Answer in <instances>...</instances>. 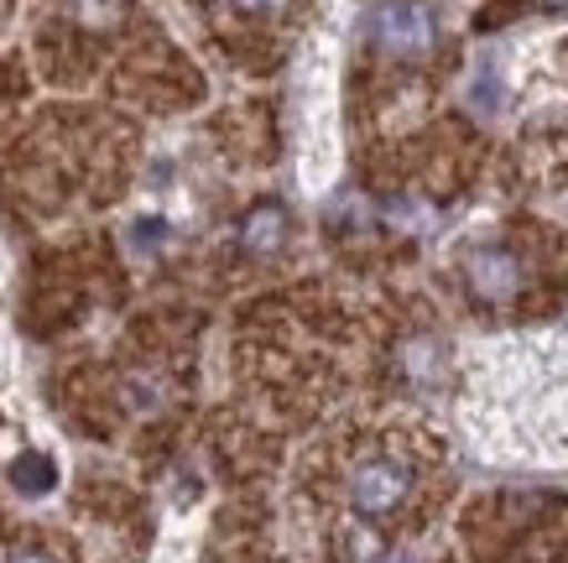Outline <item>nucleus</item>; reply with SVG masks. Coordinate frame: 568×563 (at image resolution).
Instances as JSON below:
<instances>
[{
    "label": "nucleus",
    "instance_id": "obj_1",
    "mask_svg": "<svg viewBox=\"0 0 568 563\" xmlns=\"http://www.w3.org/2000/svg\"><path fill=\"white\" fill-rule=\"evenodd\" d=\"M371 42H376L386 58H396V63L428 58L433 42H438L433 11L423 0H381L376 11H371Z\"/></svg>",
    "mask_w": 568,
    "mask_h": 563
},
{
    "label": "nucleus",
    "instance_id": "obj_2",
    "mask_svg": "<svg viewBox=\"0 0 568 563\" xmlns=\"http://www.w3.org/2000/svg\"><path fill=\"white\" fill-rule=\"evenodd\" d=\"M413 491V470L402 460H361L349 470V501L361 516H392Z\"/></svg>",
    "mask_w": 568,
    "mask_h": 563
},
{
    "label": "nucleus",
    "instance_id": "obj_3",
    "mask_svg": "<svg viewBox=\"0 0 568 563\" xmlns=\"http://www.w3.org/2000/svg\"><path fill=\"white\" fill-rule=\"evenodd\" d=\"M465 277H469V288H475V298L506 303L521 288V261L511 251H500V245H485V251H469Z\"/></svg>",
    "mask_w": 568,
    "mask_h": 563
},
{
    "label": "nucleus",
    "instance_id": "obj_4",
    "mask_svg": "<svg viewBox=\"0 0 568 563\" xmlns=\"http://www.w3.org/2000/svg\"><path fill=\"white\" fill-rule=\"evenodd\" d=\"M282 240H287V209L282 204H256L241 220V245L251 257H272Z\"/></svg>",
    "mask_w": 568,
    "mask_h": 563
},
{
    "label": "nucleus",
    "instance_id": "obj_5",
    "mask_svg": "<svg viewBox=\"0 0 568 563\" xmlns=\"http://www.w3.org/2000/svg\"><path fill=\"white\" fill-rule=\"evenodd\" d=\"M11 485H17L21 495H48L52 485H58V470H52L48 454H21V460L11 464Z\"/></svg>",
    "mask_w": 568,
    "mask_h": 563
},
{
    "label": "nucleus",
    "instance_id": "obj_6",
    "mask_svg": "<svg viewBox=\"0 0 568 563\" xmlns=\"http://www.w3.org/2000/svg\"><path fill=\"white\" fill-rule=\"evenodd\" d=\"M235 11H245V17H282L287 11V0H230Z\"/></svg>",
    "mask_w": 568,
    "mask_h": 563
},
{
    "label": "nucleus",
    "instance_id": "obj_7",
    "mask_svg": "<svg viewBox=\"0 0 568 563\" xmlns=\"http://www.w3.org/2000/svg\"><path fill=\"white\" fill-rule=\"evenodd\" d=\"M6 563H52V559H48V553H11Z\"/></svg>",
    "mask_w": 568,
    "mask_h": 563
},
{
    "label": "nucleus",
    "instance_id": "obj_8",
    "mask_svg": "<svg viewBox=\"0 0 568 563\" xmlns=\"http://www.w3.org/2000/svg\"><path fill=\"white\" fill-rule=\"evenodd\" d=\"M542 6H568V0H542Z\"/></svg>",
    "mask_w": 568,
    "mask_h": 563
}]
</instances>
